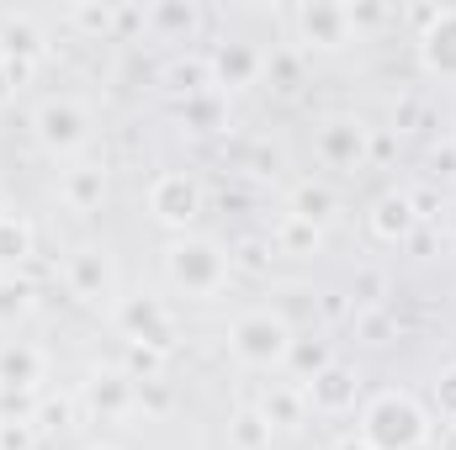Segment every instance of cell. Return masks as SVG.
Instances as JSON below:
<instances>
[{"label":"cell","mask_w":456,"mask_h":450,"mask_svg":"<svg viewBox=\"0 0 456 450\" xmlns=\"http://www.w3.org/2000/svg\"><path fill=\"white\" fill-rule=\"evenodd\" d=\"M86 392H91V408H107V414H122L133 403V382L122 371H96Z\"/></svg>","instance_id":"obj_13"},{"label":"cell","mask_w":456,"mask_h":450,"mask_svg":"<svg viewBox=\"0 0 456 450\" xmlns=\"http://www.w3.org/2000/svg\"><path fill=\"white\" fill-rule=\"evenodd\" d=\"M441 408L456 414V371H446V382H441Z\"/></svg>","instance_id":"obj_22"},{"label":"cell","mask_w":456,"mask_h":450,"mask_svg":"<svg viewBox=\"0 0 456 450\" xmlns=\"http://www.w3.org/2000/svg\"><path fill=\"white\" fill-rule=\"evenodd\" d=\"M0 218H5V207H0Z\"/></svg>","instance_id":"obj_25"},{"label":"cell","mask_w":456,"mask_h":450,"mask_svg":"<svg viewBox=\"0 0 456 450\" xmlns=\"http://www.w3.org/2000/svg\"><path fill=\"white\" fill-rule=\"evenodd\" d=\"M37 382H43V350L0 344V387H37Z\"/></svg>","instance_id":"obj_9"},{"label":"cell","mask_w":456,"mask_h":450,"mask_svg":"<svg viewBox=\"0 0 456 450\" xmlns=\"http://www.w3.org/2000/svg\"><path fill=\"white\" fill-rule=\"evenodd\" d=\"M308 398H314L324 414H345V408L355 403V376L340 371V366H324V371L308 382Z\"/></svg>","instance_id":"obj_10"},{"label":"cell","mask_w":456,"mask_h":450,"mask_svg":"<svg viewBox=\"0 0 456 450\" xmlns=\"http://www.w3.org/2000/svg\"><path fill=\"white\" fill-rule=\"evenodd\" d=\"M102 191H107L102 170H69V181H64V202H69V207H96Z\"/></svg>","instance_id":"obj_14"},{"label":"cell","mask_w":456,"mask_h":450,"mask_svg":"<svg viewBox=\"0 0 456 450\" xmlns=\"http://www.w3.org/2000/svg\"><path fill=\"white\" fill-rule=\"evenodd\" d=\"M228 435H233L239 450H265L271 446V419H265V414H239V419L228 424Z\"/></svg>","instance_id":"obj_15"},{"label":"cell","mask_w":456,"mask_h":450,"mask_svg":"<svg viewBox=\"0 0 456 450\" xmlns=\"http://www.w3.org/2000/svg\"><path fill=\"white\" fill-rule=\"evenodd\" d=\"M107 286H112V270H107L102 249H80V254L69 260V292L86 297V302H102Z\"/></svg>","instance_id":"obj_8"},{"label":"cell","mask_w":456,"mask_h":450,"mask_svg":"<svg viewBox=\"0 0 456 450\" xmlns=\"http://www.w3.org/2000/svg\"><path fill=\"white\" fill-rule=\"evenodd\" d=\"M233 355L244 360V366H281L287 355H292V329L281 324V318H271V313H249V318H239L233 324Z\"/></svg>","instance_id":"obj_2"},{"label":"cell","mask_w":456,"mask_h":450,"mask_svg":"<svg viewBox=\"0 0 456 450\" xmlns=\"http://www.w3.org/2000/svg\"><path fill=\"white\" fill-rule=\"evenodd\" d=\"M149 207H154L159 223L186 228L197 213H202V191H197V181H186V175H159L154 191H149Z\"/></svg>","instance_id":"obj_4"},{"label":"cell","mask_w":456,"mask_h":450,"mask_svg":"<svg viewBox=\"0 0 456 450\" xmlns=\"http://www.w3.org/2000/svg\"><path fill=\"white\" fill-rule=\"evenodd\" d=\"M361 440L371 450H414L425 440V414H419V403L403 398V392H382V398L366 408V419H361Z\"/></svg>","instance_id":"obj_1"},{"label":"cell","mask_w":456,"mask_h":450,"mask_svg":"<svg viewBox=\"0 0 456 450\" xmlns=\"http://www.w3.org/2000/svg\"><path fill=\"white\" fill-rule=\"evenodd\" d=\"M452 228H456V207H452Z\"/></svg>","instance_id":"obj_24"},{"label":"cell","mask_w":456,"mask_h":450,"mask_svg":"<svg viewBox=\"0 0 456 450\" xmlns=\"http://www.w3.org/2000/svg\"><path fill=\"white\" fill-rule=\"evenodd\" d=\"M265 419H271V424H292V419H297V398H292V392H276V398L265 403Z\"/></svg>","instance_id":"obj_19"},{"label":"cell","mask_w":456,"mask_h":450,"mask_svg":"<svg viewBox=\"0 0 456 450\" xmlns=\"http://www.w3.org/2000/svg\"><path fill=\"white\" fill-rule=\"evenodd\" d=\"M37 138H43L53 154L80 149V143H86V112H80L75 101H48V107L37 112Z\"/></svg>","instance_id":"obj_5"},{"label":"cell","mask_w":456,"mask_h":450,"mask_svg":"<svg viewBox=\"0 0 456 450\" xmlns=\"http://www.w3.org/2000/svg\"><path fill=\"white\" fill-rule=\"evenodd\" d=\"M330 207H335L330 191H314V186L297 191V223H319V218H330Z\"/></svg>","instance_id":"obj_18"},{"label":"cell","mask_w":456,"mask_h":450,"mask_svg":"<svg viewBox=\"0 0 456 450\" xmlns=\"http://www.w3.org/2000/svg\"><path fill=\"white\" fill-rule=\"evenodd\" d=\"M122 324H127V334L138 339V344H154V350H165L170 334H175V329H170V313H165L159 302H149V297H143V302H127V308H122Z\"/></svg>","instance_id":"obj_7"},{"label":"cell","mask_w":456,"mask_h":450,"mask_svg":"<svg viewBox=\"0 0 456 450\" xmlns=\"http://www.w3.org/2000/svg\"><path fill=\"white\" fill-rule=\"evenodd\" d=\"M319 154H324L335 170H355V165L366 159V127H361V122H345V117L324 122V133H319Z\"/></svg>","instance_id":"obj_6"},{"label":"cell","mask_w":456,"mask_h":450,"mask_svg":"<svg viewBox=\"0 0 456 450\" xmlns=\"http://www.w3.org/2000/svg\"><path fill=\"white\" fill-rule=\"evenodd\" d=\"M32 254V228L21 223V218H0V260H27Z\"/></svg>","instance_id":"obj_16"},{"label":"cell","mask_w":456,"mask_h":450,"mask_svg":"<svg viewBox=\"0 0 456 450\" xmlns=\"http://www.w3.org/2000/svg\"><path fill=\"white\" fill-rule=\"evenodd\" d=\"M255 69H260L255 53H244V48H224V53H218V75H224L228 85H244Z\"/></svg>","instance_id":"obj_17"},{"label":"cell","mask_w":456,"mask_h":450,"mask_svg":"<svg viewBox=\"0 0 456 450\" xmlns=\"http://www.w3.org/2000/svg\"><path fill=\"white\" fill-rule=\"evenodd\" d=\"M425 59H430V69L456 75V11H441V16H436V32H430V43H425Z\"/></svg>","instance_id":"obj_11"},{"label":"cell","mask_w":456,"mask_h":450,"mask_svg":"<svg viewBox=\"0 0 456 450\" xmlns=\"http://www.w3.org/2000/svg\"><path fill=\"white\" fill-rule=\"evenodd\" d=\"M165 270H170L175 286H186L197 297H213L228 276V260L218 254V244H175L170 260H165Z\"/></svg>","instance_id":"obj_3"},{"label":"cell","mask_w":456,"mask_h":450,"mask_svg":"<svg viewBox=\"0 0 456 450\" xmlns=\"http://www.w3.org/2000/svg\"><path fill=\"white\" fill-rule=\"evenodd\" d=\"M371 228H377V238H403L409 228H414V202L409 197H382L377 202V213H371Z\"/></svg>","instance_id":"obj_12"},{"label":"cell","mask_w":456,"mask_h":450,"mask_svg":"<svg viewBox=\"0 0 456 450\" xmlns=\"http://www.w3.org/2000/svg\"><path fill=\"white\" fill-rule=\"evenodd\" d=\"M27 313V286H0V318Z\"/></svg>","instance_id":"obj_20"},{"label":"cell","mask_w":456,"mask_h":450,"mask_svg":"<svg viewBox=\"0 0 456 450\" xmlns=\"http://www.w3.org/2000/svg\"><path fill=\"white\" fill-rule=\"evenodd\" d=\"M335 450H371V446H366V440H340Z\"/></svg>","instance_id":"obj_23"},{"label":"cell","mask_w":456,"mask_h":450,"mask_svg":"<svg viewBox=\"0 0 456 450\" xmlns=\"http://www.w3.org/2000/svg\"><path fill=\"white\" fill-rule=\"evenodd\" d=\"M292 355H297V366H308V371H314V376H319V371H324V366H330V360H324V350H319V344H292Z\"/></svg>","instance_id":"obj_21"}]
</instances>
